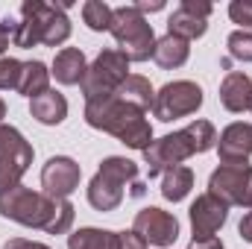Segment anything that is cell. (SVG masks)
<instances>
[{"label":"cell","mask_w":252,"mask_h":249,"mask_svg":"<svg viewBox=\"0 0 252 249\" xmlns=\"http://www.w3.org/2000/svg\"><path fill=\"white\" fill-rule=\"evenodd\" d=\"M208 193L229 208L252 211V164H220L208 179Z\"/></svg>","instance_id":"10"},{"label":"cell","mask_w":252,"mask_h":249,"mask_svg":"<svg viewBox=\"0 0 252 249\" xmlns=\"http://www.w3.org/2000/svg\"><path fill=\"white\" fill-rule=\"evenodd\" d=\"M0 217L47 235H67L73 226V205L67 199L47 196L44 190L15 185L0 193Z\"/></svg>","instance_id":"1"},{"label":"cell","mask_w":252,"mask_h":249,"mask_svg":"<svg viewBox=\"0 0 252 249\" xmlns=\"http://www.w3.org/2000/svg\"><path fill=\"white\" fill-rule=\"evenodd\" d=\"M132 6H135L141 15H147V12H161V9H164V0H153V3H150V0H138V3H132Z\"/></svg>","instance_id":"29"},{"label":"cell","mask_w":252,"mask_h":249,"mask_svg":"<svg viewBox=\"0 0 252 249\" xmlns=\"http://www.w3.org/2000/svg\"><path fill=\"white\" fill-rule=\"evenodd\" d=\"M3 118H6V103H3V97H0V124H3Z\"/></svg>","instance_id":"32"},{"label":"cell","mask_w":252,"mask_h":249,"mask_svg":"<svg viewBox=\"0 0 252 249\" xmlns=\"http://www.w3.org/2000/svg\"><path fill=\"white\" fill-rule=\"evenodd\" d=\"M112 15H115V9H112L109 3H103V0H88V3H82V21H85V27L94 30V32L112 30Z\"/></svg>","instance_id":"24"},{"label":"cell","mask_w":252,"mask_h":249,"mask_svg":"<svg viewBox=\"0 0 252 249\" xmlns=\"http://www.w3.org/2000/svg\"><path fill=\"white\" fill-rule=\"evenodd\" d=\"M79 179H82V167L70 156H53L41 167V190L56 199H67L79 187Z\"/></svg>","instance_id":"13"},{"label":"cell","mask_w":252,"mask_h":249,"mask_svg":"<svg viewBox=\"0 0 252 249\" xmlns=\"http://www.w3.org/2000/svg\"><path fill=\"white\" fill-rule=\"evenodd\" d=\"M193 187V170L179 164V167H170L164 176H161V196L167 202H182Z\"/></svg>","instance_id":"23"},{"label":"cell","mask_w":252,"mask_h":249,"mask_svg":"<svg viewBox=\"0 0 252 249\" xmlns=\"http://www.w3.org/2000/svg\"><path fill=\"white\" fill-rule=\"evenodd\" d=\"M188 217H190V235H193L190 241H211L223 229V223L229 217V205H223L217 196H211L205 190L190 202Z\"/></svg>","instance_id":"12"},{"label":"cell","mask_w":252,"mask_h":249,"mask_svg":"<svg viewBox=\"0 0 252 249\" xmlns=\"http://www.w3.org/2000/svg\"><path fill=\"white\" fill-rule=\"evenodd\" d=\"M132 232H135L144 244H150V247L167 249L170 244H176V238H179V220H176L170 211L150 205V208H141V211L135 214Z\"/></svg>","instance_id":"11"},{"label":"cell","mask_w":252,"mask_h":249,"mask_svg":"<svg viewBox=\"0 0 252 249\" xmlns=\"http://www.w3.org/2000/svg\"><path fill=\"white\" fill-rule=\"evenodd\" d=\"M220 103L226 112L232 115H241V112H250L252 106V79L241 70H232L223 76L220 82Z\"/></svg>","instance_id":"16"},{"label":"cell","mask_w":252,"mask_h":249,"mask_svg":"<svg viewBox=\"0 0 252 249\" xmlns=\"http://www.w3.org/2000/svg\"><path fill=\"white\" fill-rule=\"evenodd\" d=\"M190 156H199V150H196L193 132H190L188 126L179 129V132H170L164 138H156L144 150V161H147L150 179L158 176V173H167L170 167H179L182 161H188Z\"/></svg>","instance_id":"8"},{"label":"cell","mask_w":252,"mask_h":249,"mask_svg":"<svg viewBox=\"0 0 252 249\" xmlns=\"http://www.w3.org/2000/svg\"><path fill=\"white\" fill-rule=\"evenodd\" d=\"M44 91H50V70H47V64L38 62V59L24 62V67H21V82H18V94L35 100Z\"/></svg>","instance_id":"22"},{"label":"cell","mask_w":252,"mask_h":249,"mask_svg":"<svg viewBox=\"0 0 252 249\" xmlns=\"http://www.w3.org/2000/svg\"><path fill=\"white\" fill-rule=\"evenodd\" d=\"M129 76V59L121 50L109 47L103 50L94 62L88 64L85 79H82V94L85 100H97V97H112Z\"/></svg>","instance_id":"6"},{"label":"cell","mask_w":252,"mask_h":249,"mask_svg":"<svg viewBox=\"0 0 252 249\" xmlns=\"http://www.w3.org/2000/svg\"><path fill=\"white\" fill-rule=\"evenodd\" d=\"M238 232H241V238H244L247 244H252V211L244 214V220L238 223Z\"/></svg>","instance_id":"30"},{"label":"cell","mask_w":252,"mask_h":249,"mask_svg":"<svg viewBox=\"0 0 252 249\" xmlns=\"http://www.w3.org/2000/svg\"><path fill=\"white\" fill-rule=\"evenodd\" d=\"M70 38V18L64 15V6L44 3V0H24L21 3V24H15V47L32 50L38 44L59 47Z\"/></svg>","instance_id":"3"},{"label":"cell","mask_w":252,"mask_h":249,"mask_svg":"<svg viewBox=\"0 0 252 249\" xmlns=\"http://www.w3.org/2000/svg\"><path fill=\"white\" fill-rule=\"evenodd\" d=\"M217 153L223 164H247L252 156V124H229L217 138Z\"/></svg>","instance_id":"15"},{"label":"cell","mask_w":252,"mask_h":249,"mask_svg":"<svg viewBox=\"0 0 252 249\" xmlns=\"http://www.w3.org/2000/svg\"><path fill=\"white\" fill-rule=\"evenodd\" d=\"M229 18L235 24H241V30H252V0H232Z\"/></svg>","instance_id":"27"},{"label":"cell","mask_w":252,"mask_h":249,"mask_svg":"<svg viewBox=\"0 0 252 249\" xmlns=\"http://www.w3.org/2000/svg\"><path fill=\"white\" fill-rule=\"evenodd\" d=\"M118 41V50L124 53L129 64L132 62H147L153 59V50H156V32H153V24L132 6H118L115 15H112V30H109Z\"/></svg>","instance_id":"5"},{"label":"cell","mask_w":252,"mask_h":249,"mask_svg":"<svg viewBox=\"0 0 252 249\" xmlns=\"http://www.w3.org/2000/svg\"><path fill=\"white\" fill-rule=\"evenodd\" d=\"M208 15H211V3L182 0V6L167 18V35H176L182 41L202 38L208 30Z\"/></svg>","instance_id":"14"},{"label":"cell","mask_w":252,"mask_h":249,"mask_svg":"<svg viewBox=\"0 0 252 249\" xmlns=\"http://www.w3.org/2000/svg\"><path fill=\"white\" fill-rule=\"evenodd\" d=\"M188 249H223V244L217 238H211V241H190Z\"/></svg>","instance_id":"31"},{"label":"cell","mask_w":252,"mask_h":249,"mask_svg":"<svg viewBox=\"0 0 252 249\" xmlns=\"http://www.w3.org/2000/svg\"><path fill=\"white\" fill-rule=\"evenodd\" d=\"M32 147L21 135V129L9 124H0V193L9 187L21 185L24 173L32 164Z\"/></svg>","instance_id":"7"},{"label":"cell","mask_w":252,"mask_h":249,"mask_svg":"<svg viewBox=\"0 0 252 249\" xmlns=\"http://www.w3.org/2000/svg\"><path fill=\"white\" fill-rule=\"evenodd\" d=\"M199 106H202V88L190 79H176V82H167L156 91L153 118H158L161 124H170V121L196 115Z\"/></svg>","instance_id":"9"},{"label":"cell","mask_w":252,"mask_h":249,"mask_svg":"<svg viewBox=\"0 0 252 249\" xmlns=\"http://www.w3.org/2000/svg\"><path fill=\"white\" fill-rule=\"evenodd\" d=\"M21 67H24V62H18L12 56H3L0 59V91H18Z\"/></svg>","instance_id":"26"},{"label":"cell","mask_w":252,"mask_h":249,"mask_svg":"<svg viewBox=\"0 0 252 249\" xmlns=\"http://www.w3.org/2000/svg\"><path fill=\"white\" fill-rule=\"evenodd\" d=\"M30 115L44 126H59L67 118V100H64V94L50 88V91L38 94L35 100H30Z\"/></svg>","instance_id":"18"},{"label":"cell","mask_w":252,"mask_h":249,"mask_svg":"<svg viewBox=\"0 0 252 249\" xmlns=\"http://www.w3.org/2000/svg\"><path fill=\"white\" fill-rule=\"evenodd\" d=\"M85 70H88L85 53H82L79 47H62V50L56 53V59H53L50 76H56L59 85H82Z\"/></svg>","instance_id":"17"},{"label":"cell","mask_w":252,"mask_h":249,"mask_svg":"<svg viewBox=\"0 0 252 249\" xmlns=\"http://www.w3.org/2000/svg\"><path fill=\"white\" fill-rule=\"evenodd\" d=\"M226 47L235 62H252V30H235L226 38Z\"/></svg>","instance_id":"25"},{"label":"cell","mask_w":252,"mask_h":249,"mask_svg":"<svg viewBox=\"0 0 252 249\" xmlns=\"http://www.w3.org/2000/svg\"><path fill=\"white\" fill-rule=\"evenodd\" d=\"M3 249H50L47 244H38V241H27V238H9Z\"/></svg>","instance_id":"28"},{"label":"cell","mask_w":252,"mask_h":249,"mask_svg":"<svg viewBox=\"0 0 252 249\" xmlns=\"http://www.w3.org/2000/svg\"><path fill=\"white\" fill-rule=\"evenodd\" d=\"M250 112H252V106H250Z\"/></svg>","instance_id":"33"},{"label":"cell","mask_w":252,"mask_h":249,"mask_svg":"<svg viewBox=\"0 0 252 249\" xmlns=\"http://www.w3.org/2000/svg\"><path fill=\"white\" fill-rule=\"evenodd\" d=\"M85 124L91 129L115 135L129 150H147L153 144V126L147 121V112H138L135 106H126L118 94L85 100Z\"/></svg>","instance_id":"2"},{"label":"cell","mask_w":252,"mask_h":249,"mask_svg":"<svg viewBox=\"0 0 252 249\" xmlns=\"http://www.w3.org/2000/svg\"><path fill=\"white\" fill-rule=\"evenodd\" d=\"M115 94L124 100L126 106H135L138 112H150V109H153V100H156V91H153L150 79L141 76V73H129L126 82L115 91Z\"/></svg>","instance_id":"19"},{"label":"cell","mask_w":252,"mask_h":249,"mask_svg":"<svg viewBox=\"0 0 252 249\" xmlns=\"http://www.w3.org/2000/svg\"><path fill=\"white\" fill-rule=\"evenodd\" d=\"M67 249H121V232L85 226L67 238Z\"/></svg>","instance_id":"20"},{"label":"cell","mask_w":252,"mask_h":249,"mask_svg":"<svg viewBox=\"0 0 252 249\" xmlns=\"http://www.w3.org/2000/svg\"><path fill=\"white\" fill-rule=\"evenodd\" d=\"M138 182V164L124 156H109L88 182V202L97 211H115L124 202V187Z\"/></svg>","instance_id":"4"},{"label":"cell","mask_w":252,"mask_h":249,"mask_svg":"<svg viewBox=\"0 0 252 249\" xmlns=\"http://www.w3.org/2000/svg\"><path fill=\"white\" fill-rule=\"evenodd\" d=\"M188 56H190L188 41H182V38H176V35H161V38H156L153 59H156L158 67L176 70V67H182V64L188 62Z\"/></svg>","instance_id":"21"}]
</instances>
